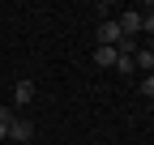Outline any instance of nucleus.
Returning a JSON list of instances; mask_svg holds the SVG:
<instances>
[{"instance_id":"1","label":"nucleus","mask_w":154,"mask_h":145,"mask_svg":"<svg viewBox=\"0 0 154 145\" xmlns=\"http://www.w3.org/2000/svg\"><path fill=\"white\" fill-rule=\"evenodd\" d=\"M99 43H103V47H120V43H124V34H120V26H116V17L99 22Z\"/></svg>"},{"instance_id":"2","label":"nucleus","mask_w":154,"mask_h":145,"mask_svg":"<svg viewBox=\"0 0 154 145\" xmlns=\"http://www.w3.org/2000/svg\"><path fill=\"white\" fill-rule=\"evenodd\" d=\"M9 137H13V141H34V124H30L26 115H17V120L9 124Z\"/></svg>"},{"instance_id":"3","label":"nucleus","mask_w":154,"mask_h":145,"mask_svg":"<svg viewBox=\"0 0 154 145\" xmlns=\"http://www.w3.org/2000/svg\"><path fill=\"white\" fill-rule=\"evenodd\" d=\"M116 26H120L124 39H133V34L141 30V13H120V17H116Z\"/></svg>"},{"instance_id":"4","label":"nucleus","mask_w":154,"mask_h":145,"mask_svg":"<svg viewBox=\"0 0 154 145\" xmlns=\"http://www.w3.org/2000/svg\"><path fill=\"white\" fill-rule=\"evenodd\" d=\"M116 56H120V51H116V47H94V64H99V68H116Z\"/></svg>"},{"instance_id":"5","label":"nucleus","mask_w":154,"mask_h":145,"mask_svg":"<svg viewBox=\"0 0 154 145\" xmlns=\"http://www.w3.org/2000/svg\"><path fill=\"white\" fill-rule=\"evenodd\" d=\"M13 98H17V107H26V102L34 98V81H17V85H13Z\"/></svg>"},{"instance_id":"6","label":"nucleus","mask_w":154,"mask_h":145,"mask_svg":"<svg viewBox=\"0 0 154 145\" xmlns=\"http://www.w3.org/2000/svg\"><path fill=\"white\" fill-rule=\"evenodd\" d=\"M17 120V111H13V107H0V141H5L9 137V124Z\"/></svg>"},{"instance_id":"7","label":"nucleus","mask_w":154,"mask_h":145,"mask_svg":"<svg viewBox=\"0 0 154 145\" xmlns=\"http://www.w3.org/2000/svg\"><path fill=\"white\" fill-rule=\"evenodd\" d=\"M116 68H120L124 77H128V72H137V64H133V51H120V56H116Z\"/></svg>"},{"instance_id":"8","label":"nucleus","mask_w":154,"mask_h":145,"mask_svg":"<svg viewBox=\"0 0 154 145\" xmlns=\"http://www.w3.org/2000/svg\"><path fill=\"white\" fill-rule=\"evenodd\" d=\"M133 64H137V68H146V72H150V68H154V56H150V51H137V56H133Z\"/></svg>"},{"instance_id":"9","label":"nucleus","mask_w":154,"mask_h":145,"mask_svg":"<svg viewBox=\"0 0 154 145\" xmlns=\"http://www.w3.org/2000/svg\"><path fill=\"white\" fill-rule=\"evenodd\" d=\"M141 94L154 98V72H146V77H141Z\"/></svg>"},{"instance_id":"10","label":"nucleus","mask_w":154,"mask_h":145,"mask_svg":"<svg viewBox=\"0 0 154 145\" xmlns=\"http://www.w3.org/2000/svg\"><path fill=\"white\" fill-rule=\"evenodd\" d=\"M141 30L150 34V39H154V13H141Z\"/></svg>"},{"instance_id":"11","label":"nucleus","mask_w":154,"mask_h":145,"mask_svg":"<svg viewBox=\"0 0 154 145\" xmlns=\"http://www.w3.org/2000/svg\"><path fill=\"white\" fill-rule=\"evenodd\" d=\"M146 51H150V56H154V39H150V43H146Z\"/></svg>"},{"instance_id":"12","label":"nucleus","mask_w":154,"mask_h":145,"mask_svg":"<svg viewBox=\"0 0 154 145\" xmlns=\"http://www.w3.org/2000/svg\"><path fill=\"white\" fill-rule=\"evenodd\" d=\"M150 107H154V98H150Z\"/></svg>"}]
</instances>
